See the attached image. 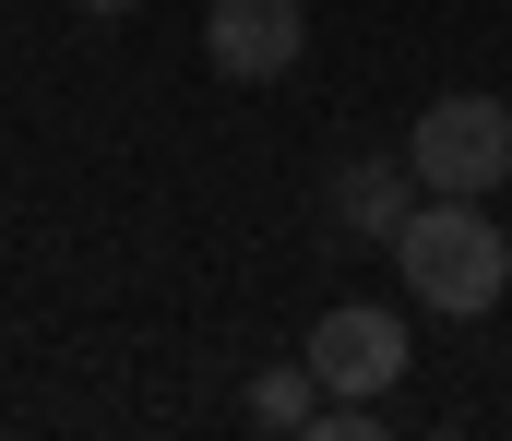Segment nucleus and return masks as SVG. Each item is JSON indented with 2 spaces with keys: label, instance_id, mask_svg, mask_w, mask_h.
Returning <instances> with one entry per match:
<instances>
[{
  "label": "nucleus",
  "instance_id": "nucleus-1",
  "mask_svg": "<svg viewBox=\"0 0 512 441\" xmlns=\"http://www.w3.org/2000/svg\"><path fill=\"white\" fill-rule=\"evenodd\" d=\"M393 275H405V298H417V310L477 322V310H501V287H512V239L489 227V203L429 191V203L393 227Z\"/></svg>",
  "mask_w": 512,
  "mask_h": 441
},
{
  "label": "nucleus",
  "instance_id": "nucleus-2",
  "mask_svg": "<svg viewBox=\"0 0 512 441\" xmlns=\"http://www.w3.org/2000/svg\"><path fill=\"white\" fill-rule=\"evenodd\" d=\"M405 167H417L429 191L489 203V191L512 179V108H501V96H429L417 132H405Z\"/></svg>",
  "mask_w": 512,
  "mask_h": 441
},
{
  "label": "nucleus",
  "instance_id": "nucleus-3",
  "mask_svg": "<svg viewBox=\"0 0 512 441\" xmlns=\"http://www.w3.org/2000/svg\"><path fill=\"white\" fill-rule=\"evenodd\" d=\"M310 370H322V394H370V406H393V382H405V322L393 310H370V298H346V310H322L310 322V346H298Z\"/></svg>",
  "mask_w": 512,
  "mask_h": 441
},
{
  "label": "nucleus",
  "instance_id": "nucleus-4",
  "mask_svg": "<svg viewBox=\"0 0 512 441\" xmlns=\"http://www.w3.org/2000/svg\"><path fill=\"white\" fill-rule=\"evenodd\" d=\"M203 60H215L227 84H286V72L310 60V12H298V0H215V12H203Z\"/></svg>",
  "mask_w": 512,
  "mask_h": 441
},
{
  "label": "nucleus",
  "instance_id": "nucleus-5",
  "mask_svg": "<svg viewBox=\"0 0 512 441\" xmlns=\"http://www.w3.org/2000/svg\"><path fill=\"white\" fill-rule=\"evenodd\" d=\"M429 203V179L405 167V155H358V167H334V227H358V239H382L393 251V227Z\"/></svg>",
  "mask_w": 512,
  "mask_h": 441
},
{
  "label": "nucleus",
  "instance_id": "nucleus-6",
  "mask_svg": "<svg viewBox=\"0 0 512 441\" xmlns=\"http://www.w3.org/2000/svg\"><path fill=\"white\" fill-rule=\"evenodd\" d=\"M310 418H322V370H310V358H286V370H262L251 382V430H310Z\"/></svg>",
  "mask_w": 512,
  "mask_h": 441
},
{
  "label": "nucleus",
  "instance_id": "nucleus-7",
  "mask_svg": "<svg viewBox=\"0 0 512 441\" xmlns=\"http://www.w3.org/2000/svg\"><path fill=\"white\" fill-rule=\"evenodd\" d=\"M72 12H96V24H108V12H131V0H72Z\"/></svg>",
  "mask_w": 512,
  "mask_h": 441
}]
</instances>
